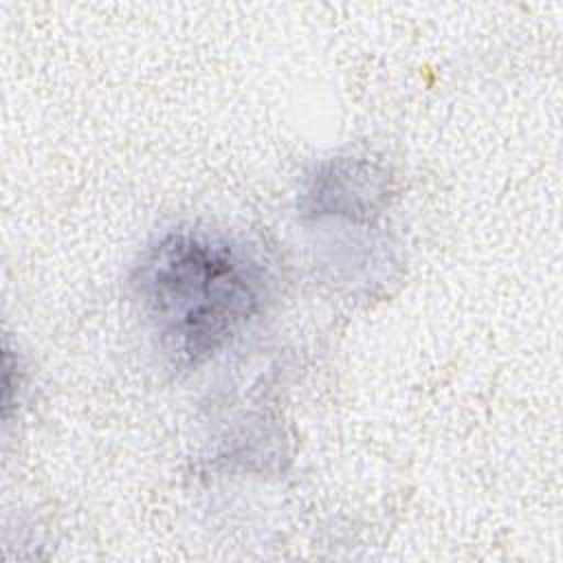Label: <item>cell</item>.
I'll list each match as a JSON object with an SVG mask.
<instances>
[{"mask_svg":"<svg viewBox=\"0 0 563 563\" xmlns=\"http://www.w3.org/2000/svg\"><path fill=\"white\" fill-rule=\"evenodd\" d=\"M134 297L172 367L191 369L222 352L260 314L268 282L260 260L202 229H176L136 266Z\"/></svg>","mask_w":563,"mask_h":563,"instance_id":"obj_1","label":"cell"}]
</instances>
